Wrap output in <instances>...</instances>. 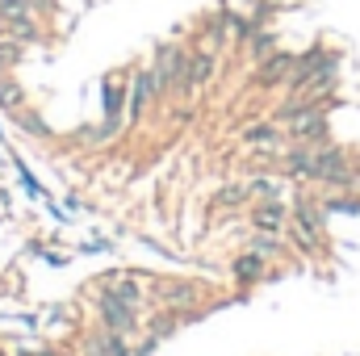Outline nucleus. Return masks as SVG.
Here are the masks:
<instances>
[{"label":"nucleus","instance_id":"1","mask_svg":"<svg viewBox=\"0 0 360 356\" xmlns=\"http://www.w3.org/2000/svg\"><path fill=\"white\" fill-rule=\"evenodd\" d=\"M210 76H214V55H210V51H188V55H184V72H180L176 92L180 96H193Z\"/></svg>","mask_w":360,"mask_h":356},{"label":"nucleus","instance_id":"2","mask_svg":"<svg viewBox=\"0 0 360 356\" xmlns=\"http://www.w3.org/2000/svg\"><path fill=\"white\" fill-rule=\"evenodd\" d=\"M289 218H293V205H285L281 197L256 201V210H252V231H276V235H285Z\"/></svg>","mask_w":360,"mask_h":356},{"label":"nucleus","instance_id":"3","mask_svg":"<svg viewBox=\"0 0 360 356\" xmlns=\"http://www.w3.org/2000/svg\"><path fill=\"white\" fill-rule=\"evenodd\" d=\"M293 63H297V55H289V51H272V55H264V59H260V68H256V84H264V89L289 84Z\"/></svg>","mask_w":360,"mask_h":356},{"label":"nucleus","instance_id":"4","mask_svg":"<svg viewBox=\"0 0 360 356\" xmlns=\"http://www.w3.org/2000/svg\"><path fill=\"white\" fill-rule=\"evenodd\" d=\"M101 319H105V331H117V336H134V306H126V302H117V298H109V293H101Z\"/></svg>","mask_w":360,"mask_h":356},{"label":"nucleus","instance_id":"5","mask_svg":"<svg viewBox=\"0 0 360 356\" xmlns=\"http://www.w3.org/2000/svg\"><path fill=\"white\" fill-rule=\"evenodd\" d=\"M151 72H155V84H160V92H164V89H176V84H180V72H184V51H180V46H164Z\"/></svg>","mask_w":360,"mask_h":356},{"label":"nucleus","instance_id":"6","mask_svg":"<svg viewBox=\"0 0 360 356\" xmlns=\"http://www.w3.org/2000/svg\"><path fill=\"white\" fill-rule=\"evenodd\" d=\"M231 272H235V281L239 285H256V281H264L269 276V256H260V252H243V256H235V265H231Z\"/></svg>","mask_w":360,"mask_h":356},{"label":"nucleus","instance_id":"7","mask_svg":"<svg viewBox=\"0 0 360 356\" xmlns=\"http://www.w3.org/2000/svg\"><path fill=\"white\" fill-rule=\"evenodd\" d=\"M160 92V84H155V72H143L139 80H134V96H130V117H139L143 113V105L151 101Z\"/></svg>","mask_w":360,"mask_h":356},{"label":"nucleus","instance_id":"8","mask_svg":"<svg viewBox=\"0 0 360 356\" xmlns=\"http://www.w3.org/2000/svg\"><path fill=\"white\" fill-rule=\"evenodd\" d=\"M101 293H109V298H117V302H126V306H139V298H143V293L134 289V281H130V276H109Z\"/></svg>","mask_w":360,"mask_h":356},{"label":"nucleus","instance_id":"9","mask_svg":"<svg viewBox=\"0 0 360 356\" xmlns=\"http://www.w3.org/2000/svg\"><path fill=\"white\" fill-rule=\"evenodd\" d=\"M252 252H260V256H269V260H281V256H285V239H281L276 231H256V235H252Z\"/></svg>","mask_w":360,"mask_h":356},{"label":"nucleus","instance_id":"10","mask_svg":"<svg viewBox=\"0 0 360 356\" xmlns=\"http://www.w3.org/2000/svg\"><path fill=\"white\" fill-rule=\"evenodd\" d=\"M248 197H252V189H248V184H226V189L214 197V205H218V210H235V205H243Z\"/></svg>","mask_w":360,"mask_h":356},{"label":"nucleus","instance_id":"11","mask_svg":"<svg viewBox=\"0 0 360 356\" xmlns=\"http://www.w3.org/2000/svg\"><path fill=\"white\" fill-rule=\"evenodd\" d=\"M248 189H252V197H256V201H269V197H281V180H276V177H256L252 184H248Z\"/></svg>","mask_w":360,"mask_h":356},{"label":"nucleus","instance_id":"12","mask_svg":"<svg viewBox=\"0 0 360 356\" xmlns=\"http://www.w3.org/2000/svg\"><path fill=\"white\" fill-rule=\"evenodd\" d=\"M197 298H201V289H193V285H172V289L164 293V302H168V306H193Z\"/></svg>","mask_w":360,"mask_h":356},{"label":"nucleus","instance_id":"13","mask_svg":"<svg viewBox=\"0 0 360 356\" xmlns=\"http://www.w3.org/2000/svg\"><path fill=\"white\" fill-rule=\"evenodd\" d=\"M0 105H4V109H17V105H21V92H17L13 80H0Z\"/></svg>","mask_w":360,"mask_h":356},{"label":"nucleus","instance_id":"14","mask_svg":"<svg viewBox=\"0 0 360 356\" xmlns=\"http://www.w3.org/2000/svg\"><path fill=\"white\" fill-rule=\"evenodd\" d=\"M0 356H4V352H0Z\"/></svg>","mask_w":360,"mask_h":356}]
</instances>
